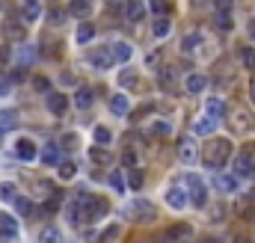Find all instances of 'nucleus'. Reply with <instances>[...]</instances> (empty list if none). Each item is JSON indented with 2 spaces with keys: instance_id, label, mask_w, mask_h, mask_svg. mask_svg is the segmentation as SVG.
<instances>
[{
  "instance_id": "nucleus-7",
  "label": "nucleus",
  "mask_w": 255,
  "mask_h": 243,
  "mask_svg": "<svg viewBox=\"0 0 255 243\" xmlns=\"http://www.w3.org/2000/svg\"><path fill=\"white\" fill-rule=\"evenodd\" d=\"M214 184H216V190L226 193V196H235V193L240 190V178H237V175H216Z\"/></svg>"
},
{
  "instance_id": "nucleus-43",
  "label": "nucleus",
  "mask_w": 255,
  "mask_h": 243,
  "mask_svg": "<svg viewBox=\"0 0 255 243\" xmlns=\"http://www.w3.org/2000/svg\"><path fill=\"white\" fill-rule=\"evenodd\" d=\"M152 128H155V133H160V136H169V125H166V122H155Z\"/></svg>"
},
{
  "instance_id": "nucleus-47",
  "label": "nucleus",
  "mask_w": 255,
  "mask_h": 243,
  "mask_svg": "<svg viewBox=\"0 0 255 243\" xmlns=\"http://www.w3.org/2000/svg\"><path fill=\"white\" fill-rule=\"evenodd\" d=\"M6 77H9L12 83H21V80H24V72H21V68H15V72H12V75H6Z\"/></svg>"
},
{
  "instance_id": "nucleus-17",
  "label": "nucleus",
  "mask_w": 255,
  "mask_h": 243,
  "mask_svg": "<svg viewBox=\"0 0 255 243\" xmlns=\"http://www.w3.org/2000/svg\"><path fill=\"white\" fill-rule=\"evenodd\" d=\"M205 116H211V119H216V122H220V119L226 116V104H223L220 98H211V101L205 104Z\"/></svg>"
},
{
  "instance_id": "nucleus-26",
  "label": "nucleus",
  "mask_w": 255,
  "mask_h": 243,
  "mask_svg": "<svg viewBox=\"0 0 255 243\" xmlns=\"http://www.w3.org/2000/svg\"><path fill=\"white\" fill-rule=\"evenodd\" d=\"M18 199V190H15V184H0V202H15Z\"/></svg>"
},
{
  "instance_id": "nucleus-38",
  "label": "nucleus",
  "mask_w": 255,
  "mask_h": 243,
  "mask_svg": "<svg viewBox=\"0 0 255 243\" xmlns=\"http://www.w3.org/2000/svg\"><path fill=\"white\" fill-rule=\"evenodd\" d=\"M39 15H42V9L36 6V3H27V6H24V21H36Z\"/></svg>"
},
{
  "instance_id": "nucleus-20",
  "label": "nucleus",
  "mask_w": 255,
  "mask_h": 243,
  "mask_svg": "<svg viewBox=\"0 0 255 243\" xmlns=\"http://www.w3.org/2000/svg\"><path fill=\"white\" fill-rule=\"evenodd\" d=\"M187 237H190V225H175V228L166 231V240L169 243H184Z\"/></svg>"
},
{
  "instance_id": "nucleus-37",
  "label": "nucleus",
  "mask_w": 255,
  "mask_h": 243,
  "mask_svg": "<svg viewBox=\"0 0 255 243\" xmlns=\"http://www.w3.org/2000/svg\"><path fill=\"white\" fill-rule=\"evenodd\" d=\"M240 62L246 68H255V51L252 48H240Z\"/></svg>"
},
{
  "instance_id": "nucleus-48",
  "label": "nucleus",
  "mask_w": 255,
  "mask_h": 243,
  "mask_svg": "<svg viewBox=\"0 0 255 243\" xmlns=\"http://www.w3.org/2000/svg\"><path fill=\"white\" fill-rule=\"evenodd\" d=\"M122 163H125V166H134V163H137L134 151H125V154H122Z\"/></svg>"
},
{
  "instance_id": "nucleus-16",
  "label": "nucleus",
  "mask_w": 255,
  "mask_h": 243,
  "mask_svg": "<svg viewBox=\"0 0 255 243\" xmlns=\"http://www.w3.org/2000/svg\"><path fill=\"white\" fill-rule=\"evenodd\" d=\"M92 101H95V92L89 86H78V92H75V104H78V107L86 110V107H92Z\"/></svg>"
},
{
  "instance_id": "nucleus-28",
  "label": "nucleus",
  "mask_w": 255,
  "mask_h": 243,
  "mask_svg": "<svg viewBox=\"0 0 255 243\" xmlns=\"http://www.w3.org/2000/svg\"><path fill=\"white\" fill-rule=\"evenodd\" d=\"M152 33H155L157 39H166V36H169V18H157L155 27H152Z\"/></svg>"
},
{
  "instance_id": "nucleus-33",
  "label": "nucleus",
  "mask_w": 255,
  "mask_h": 243,
  "mask_svg": "<svg viewBox=\"0 0 255 243\" xmlns=\"http://www.w3.org/2000/svg\"><path fill=\"white\" fill-rule=\"evenodd\" d=\"M110 187H113L116 193H125V190H128V184H125V178H122V172H110Z\"/></svg>"
},
{
  "instance_id": "nucleus-3",
  "label": "nucleus",
  "mask_w": 255,
  "mask_h": 243,
  "mask_svg": "<svg viewBox=\"0 0 255 243\" xmlns=\"http://www.w3.org/2000/svg\"><path fill=\"white\" fill-rule=\"evenodd\" d=\"M128 217L137 220V223H145V220H152V217H155V207L145 202V199H134V202L128 205Z\"/></svg>"
},
{
  "instance_id": "nucleus-11",
  "label": "nucleus",
  "mask_w": 255,
  "mask_h": 243,
  "mask_svg": "<svg viewBox=\"0 0 255 243\" xmlns=\"http://www.w3.org/2000/svg\"><path fill=\"white\" fill-rule=\"evenodd\" d=\"M184 89H187L190 95H199V92H205V89H208V77H205V75H199V72H193V75H187Z\"/></svg>"
},
{
  "instance_id": "nucleus-25",
  "label": "nucleus",
  "mask_w": 255,
  "mask_h": 243,
  "mask_svg": "<svg viewBox=\"0 0 255 243\" xmlns=\"http://www.w3.org/2000/svg\"><path fill=\"white\" fill-rule=\"evenodd\" d=\"M89 211H92V223H95V220H101L107 211H110V205H107L104 199H92V207H89Z\"/></svg>"
},
{
  "instance_id": "nucleus-15",
  "label": "nucleus",
  "mask_w": 255,
  "mask_h": 243,
  "mask_svg": "<svg viewBox=\"0 0 255 243\" xmlns=\"http://www.w3.org/2000/svg\"><path fill=\"white\" fill-rule=\"evenodd\" d=\"M110 113H113V116H128V113H131V101H128L125 95H113V98H110Z\"/></svg>"
},
{
  "instance_id": "nucleus-27",
  "label": "nucleus",
  "mask_w": 255,
  "mask_h": 243,
  "mask_svg": "<svg viewBox=\"0 0 255 243\" xmlns=\"http://www.w3.org/2000/svg\"><path fill=\"white\" fill-rule=\"evenodd\" d=\"M39 240H42V243H62V234H59L54 225H48V228L39 234Z\"/></svg>"
},
{
  "instance_id": "nucleus-23",
  "label": "nucleus",
  "mask_w": 255,
  "mask_h": 243,
  "mask_svg": "<svg viewBox=\"0 0 255 243\" xmlns=\"http://www.w3.org/2000/svg\"><path fill=\"white\" fill-rule=\"evenodd\" d=\"M18 234V223L12 217H0V237H15Z\"/></svg>"
},
{
  "instance_id": "nucleus-5",
  "label": "nucleus",
  "mask_w": 255,
  "mask_h": 243,
  "mask_svg": "<svg viewBox=\"0 0 255 243\" xmlns=\"http://www.w3.org/2000/svg\"><path fill=\"white\" fill-rule=\"evenodd\" d=\"M113 62H116V56H113L110 48H98V51L89 54V65H92V68H104V72H107Z\"/></svg>"
},
{
  "instance_id": "nucleus-44",
  "label": "nucleus",
  "mask_w": 255,
  "mask_h": 243,
  "mask_svg": "<svg viewBox=\"0 0 255 243\" xmlns=\"http://www.w3.org/2000/svg\"><path fill=\"white\" fill-rule=\"evenodd\" d=\"M145 65H149V68L155 65V68H157V65H160V54H149V56H145Z\"/></svg>"
},
{
  "instance_id": "nucleus-1",
  "label": "nucleus",
  "mask_w": 255,
  "mask_h": 243,
  "mask_svg": "<svg viewBox=\"0 0 255 243\" xmlns=\"http://www.w3.org/2000/svg\"><path fill=\"white\" fill-rule=\"evenodd\" d=\"M229 154H232V143L229 140H211L202 149V163L208 169H223L226 160H229Z\"/></svg>"
},
{
  "instance_id": "nucleus-45",
  "label": "nucleus",
  "mask_w": 255,
  "mask_h": 243,
  "mask_svg": "<svg viewBox=\"0 0 255 243\" xmlns=\"http://www.w3.org/2000/svg\"><path fill=\"white\" fill-rule=\"evenodd\" d=\"M9 89H12V80L9 77H0V95H6Z\"/></svg>"
},
{
  "instance_id": "nucleus-32",
  "label": "nucleus",
  "mask_w": 255,
  "mask_h": 243,
  "mask_svg": "<svg viewBox=\"0 0 255 243\" xmlns=\"http://www.w3.org/2000/svg\"><path fill=\"white\" fill-rule=\"evenodd\" d=\"M128 187L131 190H142V172L139 169H131L128 172Z\"/></svg>"
},
{
  "instance_id": "nucleus-31",
  "label": "nucleus",
  "mask_w": 255,
  "mask_h": 243,
  "mask_svg": "<svg viewBox=\"0 0 255 243\" xmlns=\"http://www.w3.org/2000/svg\"><path fill=\"white\" fill-rule=\"evenodd\" d=\"M214 24L220 30H232V15L229 12H214Z\"/></svg>"
},
{
  "instance_id": "nucleus-13",
  "label": "nucleus",
  "mask_w": 255,
  "mask_h": 243,
  "mask_svg": "<svg viewBox=\"0 0 255 243\" xmlns=\"http://www.w3.org/2000/svg\"><path fill=\"white\" fill-rule=\"evenodd\" d=\"M18 110L15 107H3L0 110V131H15L18 128Z\"/></svg>"
},
{
  "instance_id": "nucleus-19",
  "label": "nucleus",
  "mask_w": 255,
  "mask_h": 243,
  "mask_svg": "<svg viewBox=\"0 0 255 243\" xmlns=\"http://www.w3.org/2000/svg\"><path fill=\"white\" fill-rule=\"evenodd\" d=\"M92 39H95V27H92V24H80L78 33H75V42H78V45H89Z\"/></svg>"
},
{
  "instance_id": "nucleus-4",
  "label": "nucleus",
  "mask_w": 255,
  "mask_h": 243,
  "mask_svg": "<svg viewBox=\"0 0 255 243\" xmlns=\"http://www.w3.org/2000/svg\"><path fill=\"white\" fill-rule=\"evenodd\" d=\"M235 175L237 178H255V157L249 151H243V154L235 157Z\"/></svg>"
},
{
  "instance_id": "nucleus-40",
  "label": "nucleus",
  "mask_w": 255,
  "mask_h": 243,
  "mask_svg": "<svg viewBox=\"0 0 255 243\" xmlns=\"http://www.w3.org/2000/svg\"><path fill=\"white\" fill-rule=\"evenodd\" d=\"M33 86L39 89V92H51V83H48V77H33Z\"/></svg>"
},
{
  "instance_id": "nucleus-51",
  "label": "nucleus",
  "mask_w": 255,
  "mask_h": 243,
  "mask_svg": "<svg viewBox=\"0 0 255 243\" xmlns=\"http://www.w3.org/2000/svg\"><path fill=\"white\" fill-rule=\"evenodd\" d=\"M51 21H54V24H62V21H65V12H54Z\"/></svg>"
},
{
  "instance_id": "nucleus-42",
  "label": "nucleus",
  "mask_w": 255,
  "mask_h": 243,
  "mask_svg": "<svg viewBox=\"0 0 255 243\" xmlns=\"http://www.w3.org/2000/svg\"><path fill=\"white\" fill-rule=\"evenodd\" d=\"M86 12H89V6H86V3H80V0H78L75 6H71V15H78V18H83Z\"/></svg>"
},
{
  "instance_id": "nucleus-50",
  "label": "nucleus",
  "mask_w": 255,
  "mask_h": 243,
  "mask_svg": "<svg viewBox=\"0 0 255 243\" xmlns=\"http://www.w3.org/2000/svg\"><path fill=\"white\" fill-rule=\"evenodd\" d=\"M59 83H65V86H71V83H78V80H75V77H71V75H68V72H65V75H62V77H59Z\"/></svg>"
},
{
  "instance_id": "nucleus-24",
  "label": "nucleus",
  "mask_w": 255,
  "mask_h": 243,
  "mask_svg": "<svg viewBox=\"0 0 255 243\" xmlns=\"http://www.w3.org/2000/svg\"><path fill=\"white\" fill-rule=\"evenodd\" d=\"M232 122H235V131H249L252 128V119L243 110H232Z\"/></svg>"
},
{
  "instance_id": "nucleus-22",
  "label": "nucleus",
  "mask_w": 255,
  "mask_h": 243,
  "mask_svg": "<svg viewBox=\"0 0 255 243\" xmlns=\"http://www.w3.org/2000/svg\"><path fill=\"white\" fill-rule=\"evenodd\" d=\"M122 12H125V18H128V21H139V18L145 15V6L139 3V0H131V3H128Z\"/></svg>"
},
{
  "instance_id": "nucleus-30",
  "label": "nucleus",
  "mask_w": 255,
  "mask_h": 243,
  "mask_svg": "<svg viewBox=\"0 0 255 243\" xmlns=\"http://www.w3.org/2000/svg\"><path fill=\"white\" fill-rule=\"evenodd\" d=\"M75 175H78V166L71 163V160H65V163L59 166V178H62V181H71Z\"/></svg>"
},
{
  "instance_id": "nucleus-9",
  "label": "nucleus",
  "mask_w": 255,
  "mask_h": 243,
  "mask_svg": "<svg viewBox=\"0 0 255 243\" xmlns=\"http://www.w3.org/2000/svg\"><path fill=\"white\" fill-rule=\"evenodd\" d=\"M42 163H45V166H62V163H65V160H62V146H59V143L45 146V151H42Z\"/></svg>"
},
{
  "instance_id": "nucleus-2",
  "label": "nucleus",
  "mask_w": 255,
  "mask_h": 243,
  "mask_svg": "<svg viewBox=\"0 0 255 243\" xmlns=\"http://www.w3.org/2000/svg\"><path fill=\"white\" fill-rule=\"evenodd\" d=\"M184 184H187V190H190V205L205 207V205H208V187H205V181H202L199 175H187Z\"/></svg>"
},
{
  "instance_id": "nucleus-8",
  "label": "nucleus",
  "mask_w": 255,
  "mask_h": 243,
  "mask_svg": "<svg viewBox=\"0 0 255 243\" xmlns=\"http://www.w3.org/2000/svg\"><path fill=\"white\" fill-rule=\"evenodd\" d=\"M36 154H39V149H36V146H33V140H27V136L15 143V157H18V160L30 163V160H36Z\"/></svg>"
},
{
  "instance_id": "nucleus-52",
  "label": "nucleus",
  "mask_w": 255,
  "mask_h": 243,
  "mask_svg": "<svg viewBox=\"0 0 255 243\" xmlns=\"http://www.w3.org/2000/svg\"><path fill=\"white\" fill-rule=\"evenodd\" d=\"M249 101L255 104V80H249Z\"/></svg>"
},
{
  "instance_id": "nucleus-49",
  "label": "nucleus",
  "mask_w": 255,
  "mask_h": 243,
  "mask_svg": "<svg viewBox=\"0 0 255 243\" xmlns=\"http://www.w3.org/2000/svg\"><path fill=\"white\" fill-rule=\"evenodd\" d=\"M119 83H122V86H134V75H122Z\"/></svg>"
},
{
  "instance_id": "nucleus-35",
  "label": "nucleus",
  "mask_w": 255,
  "mask_h": 243,
  "mask_svg": "<svg viewBox=\"0 0 255 243\" xmlns=\"http://www.w3.org/2000/svg\"><path fill=\"white\" fill-rule=\"evenodd\" d=\"M149 9H152L155 15H160V18H163V15L169 12V0H152V3H149Z\"/></svg>"
},
{
  "instance_id": "nucleus-6",
  "label": "nucleus",
  "mask_w": 255,
  "mask_h": 243,
  "mask_svg": "<svg viewBox=\"0 0 255 243\" xmlns=\"http://www.w3.org/2000/svg\"><path fill=\"white\" fill-rule=\"evenodd\" d=\"M187 199H190V193L184 187H169L166 190V202H169V207H175V211H184V207L190 205Z\"/></svg>"
},
{
  "instance_id": "nucleus-56",
  "label": "nucleus",
  "mask_w": 255,
  "mask_h": 243,
  "mask_svg": "<svg viewBox=\"0 0 255 243\" xmlns=\"http://www.w3.org/2000/svg\"><path fill=\"white\" fill-rule=\"evenodd\" d=\"M184 243H187V240H184Z\"/></svg>"
},
{
  "instance_id": "nucleus-39",
  "label": "nucleus",
  "mask_w": 255,
  "mask_h": 243,
  "mask_svg": "<svg viewBox=\"0 0 255 243\" xmlns=\"http://www.w3.org/2000/svg\"><path fill=\"white\" fill-rule=\"evenodd\" d=\"M6 30H9V36H12V39H21V36H24V30H21V24H15V21H12V24L6 21Z\"/></svg>"
},
{
  "instance_id": "nucleus-18",
  "label": "nucleus",
  "mask_w": 255,
  "mask_h": 243,
  "mask_svg": "<svg viewBox=\"0 0 255 243\" xmlns=\"http://www.w3.org/2000/svg\"><path fill=\"white\" fill-rule=\"evenodd\" d=\"M110 51H113L116 62H128V59L134 56V48H131L128 42H113V45H110Z\"/></svg>"
},
{
  "instance_id": "nucleus-53",
  "label": "nucleus",
  "mask_w": 255,
  "mask_h": 243,
  "mask_svg": "<svg viewBox=\"0 0 255 243\" xmlns=\"http://www.w3.org/2000/svg\"><path fill=\"white\" fill-rule=\"evenodd\" d=\"M249 36H252V42H255V18H249Z\"/></svg>"
},
{
  "instance_id": "nucleus-34",
  "label": "nucleus",
  "mask_w": 255,
  "mask_h": 243,
  "mask_svg": "<svg viewBox=\"0 0 255 243\" xmlns=\"http://www.w3.org/2000/svg\"><path fill=\"white\" fill-rule=\"evenodd\" d=\"M15 211H18V214H24V217H27V214H33V205H30V199H27V196H18V199H15Z\"/></svg>"
},
{
  "instance_id": "nucleus-55",
  "label": "nucleus",
  "mask_w": 255,
  "mask_h": 243,
  "mask_svg": "<svg viewBox=\"0 0 255 243\" xmlns=\"http://www.w3.org/2000/svg\"><path fill=\"white\" fill-rule=\"evenodd\" d=\"M27 3H36V0H27Z\"/></svg>"
},
{
  "instance_id": "nucleus-21",
  "label": "nucleus",
  "mask_w": 255,
  "mask_h": 243,
  "mask_svg": "<svg viewBox=\"0 0 255 243\" xmlns=\"http://www.w3.org/2000/svg\"><path fill=\"white\" fill-rule=\"evenodd\" d=\"M39 59V48H30V45H21L18 48V62L21 65H30V62H36Z\"/></svg>"
},
{
  "instance_id": "nucleus-46",
  "label": "nucleus",
  "mask_w": 255,
  "mask_h": 243,
  "mask_svg": "<svg viewBox=\"0 0 255 243\" xmlns=\"http://www.w3.org/2000/svg\"><path fill=\"white\" fill-rule=\"evenodd\" d=\"M131 3V0H107V6H113V9H125Z\"/></svg>"
},
{
  "instance_id": "nucleus-10",
  "label": "nucleus",
  "mask_w": 255,
  "mask_h": 243,
  "mask_svg": "<svg viewBox=\"0 0 255 243\" xmlns=\"http://www.w3.org/2000/svg\"><path fill=\"white\" fill-rule=\"evenodd\" d=\"M199 154H202V151H196L193 140H181V143H178V160H181V163H196Z\"/></svg>"
},
{
  "instance_id": "nucleus-14",
  "label": "nucleus",
  "mask_w": 255,
  "mask_h": 243,
  "mask_svg": "<svg viewBox=\"0 0 255 243\" xmlns=\"http://www.w3.org/2000/svg\"><path fill=\"white\" fill-rule=\"evenodd\" d=\"M214 128H216V119H211V116H202V119L193 122V133L196 136H211Z\"/></svg>"
},
{
  "instance_id": "nucleus-36",
  "label": "nucleus",
  "mask_w": 255,
  "mask_h": 243,
  "mask_svg": "<svg viewBox=\"0 0 255 243\" xmlns=\"http://www.w3.org/2000/svg\"><path fill=\"white\" fill-rule=\"evenodd\" d=\"M92 136H95V143H98V146H107V143L113 140V133L107 131V128H95V133H92Z\"/></svg>"
},
{
  "instance_id": "nucleus-29",
  "label": "nucleus",
  "mask_w": 255,
  "mask_h": 243,
  "mask_svg": "<svg viewBox=\"0 0 255 243\" xmlns=\"http://www.w3.org/2000/svg\"><path fill=\"white\" fill-rule=\"evenodd\" d=\"M199 45H202V33H187L184 42H181V48H184V51H193V48H199Z\"/></svg>"
},
{
  "instance_id": "nucleus-54",
  "label": "nucleus",
  "mask_w": 255,
  "mask_h": 243,
  "mask_svg": "<svg viewBox=\"0 0 255 243\" xmlns=\"http://www.w3.org/2000/svg\"><path fill=\"white\" fill-rule=\"evenodd\" d=\"M232 243H249V240H246L243 234H235V240H232Z\"/></svg>"
},
{
  "instance_id": "nucleus-12",
  "label": "nucleus",
  "mask_w": 255,
  "mask_h": 243,
  "mask_svg": "<svg viewBox=\"0 0 255 243\" xmlns=\"http://www.w3.org/2000/svg\"><path fill=\"white\" fill-rule=\"evenodd\" d=\"M48 110L54 113V116H62L65 113V107H68V101H65V95L62 92H48Z\"/></svg>"
},
{
  "instance_id": "nucleus-41",
  "label": "nucleus",
  "mask_w": 255,
  "mask_h": 243,
  "mask_svg": "<svg viewBox=\"0 0 255 243\" xmlns=\"http://www.w3.org/2000/svg\"><path fill=\"white\" fill-rule=\"evenodd\" d=\"M214 9L216 12H232V0H214Z\"/></svg>"
}]
</instances>
